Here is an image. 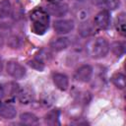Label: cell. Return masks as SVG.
<instances>
[{
    "mask_svg": "<svg viewBox=\"0 0 126 126\" xmlns=\"http://www.w3.org/2000/svg\"><path fill=\"white\" fill-rule=\"evenodd\" d=\"M32 31L38 35L44 34L49 27V16L46 10L42 8H35L31 13Z\"/></svg>",
    "mask_w": 126,
    "mask_h": 126,
    "instance_id": "obj_1",
    "label": "cell"
},
{
    "mask_svg": "<svg viewBox=\"0 0 126 126\" xmlns=\"http://www.w3.org/2000/svg\"><path fill=\"white\" fill-rule=\"evenodd\" d=\"M109 48V43L104 37H94L86 43V52L94 59L104 57L108 53Z\"/></svg>",
    "mask_w": 126,
    "mask_h": 126,
    "instance_id": "obj_2",
    "label": "cell"
},
{
    "mask_svg": "<svg viewBox=\"0 0 126 126\" xmlns=\"http://www.w3.org/2000/svg\"><path fill=\"white\" fill-rule=\"evenodd\" d=\"M6 71L15 79H22L26 76V68L16 61H9L6 66Z\"/></svg>",
    "mask_w": 126,
    "mask_h": 126,
    "instance_id": "obj_3",
    "label": "cell"
},
{
    "mask_svg": "<svg viewBox=\"0 0 126 126\" xmlns=\"http://www.w3.org/2000/svg\"><path fill=\"white\" fill-rule=\"evenodd\" d=\"M68 10H69L68 5L65 3H61V2L50 3L47 5V8H46L47 13L54 17H62L67 14Z\"/></svg>",
    "mask_w": 126,
    "mask_h": 126,
    "instance_id": "obj_4",
    "label": "cell"
},
{
    "mask_svg": "<svg viewBox=\"0 0 126 126\" xmlns=\"http://www.w3.org/2000/svg\"><path fill=\"white\" fill-rule=\"evenodd\" d=\"M93 75V68L91 65L88 64H84L82 66H80L76 73H75V79L78 82H82V83H87L91 80Z\"/></svg>",
    "mask_w": 126,
    "mask_h": 126,
    "instance_id": "obj_5",
    "label": "cell"
},
{
    "mask_svg": "<svg viewBox=\"0 0 126 126\" xmlns=\"http://www.w3.org/2000/svg\"><path fill=\"white\" fill-rule=\"evenodd\" d=\"M110 24V13L107 10H101L94 17V25L99 29H106Z\"/></svg>",
    "mask_w": 126,
    "mask_h": 126,
    "instance_id": "obj_6",
    "label": "cell"
},
{
    "mask_svg": "<svg viewBox=\"0 0 126 126\" xmlns=\"http://www.w3.org/2000/svg\"><path fill=\"white\" fill-rule=\"evenodd\" d=\"M75 27L72 20H59L54 22V30L59 34H64L70 32Z\"/></svg>",
    "mask_w": 126,
    "mask_h": 126,
    "instance_id": "obj_7",
    "label": "cell"
},
{
    "mask_svg": "<svg viewBox=\"0 0 126 126\" xmlns=\"http://www.w3.org/2000/svg\"><path fill=\"white\" fill-rule=\"evenodd\" d=\"M53 79V83L55 84V86L61 90V91H66L69 87V80L68 77L65 74L62 73H54L52 76Z\"/></svg>",
    "mask_w": 126,
    "mask_h": 126,
    "instance_id": "obj_8",
    "label": "cell"
},
{
    "mask_svg": "<svg viewBox=\"0 0 126 126\" xmlns=\"http://www.w3.org/2000/svg\"><path fill=\"white\" fill-rule=\"evenodd\" d=\"M18 96H19V99L22 103L28 104L33 100L34 93L31 88L26 87L24 89H20V91L18 93Z\"/></svg>",
    "mask_w": 126,
    "mask_h": 126,
    "instance_id": "obj_9",
    "label": "cell"
},
{
    "mask_svg": "<svg viewBox=\"0 0 126 126\" xmlns=\"http://www.w3.org/2000/svg\"><path fill=\"white\" fill-rule=\"evenodd\" d=\"M70 44V40L67 37H57L53 38L50 41V47L55 51H61L65 48H67Z\"/></svg>",
    "mask_w": 126,
    "mask_h": 126,
    "instance_id": "obj_10",
    "label": "cell"
},
{
    "mask_svg": "<svg viewBox=\"0 0 126 126\" xmlns=\"http://www.w3.org/2000/svg\"><path fill=\"white\" fill-rule=\"evenodd\" d=\"M59 118H60V111L58 109H52L46 113V115L44 116V121L47 125L55 126V125H60Z\"/></svg>",
    "mask_w": 126,
    "mask_h": 126,
    "instance_id": "obj_11",
    "label": "cell"
},
{
    "mask_svg": "<svg viewBox=\"0 0 126 126\" xmlns=\"http://www.w3.org/2000/svg\"><path fill=\"white\" fill-rule=\"evenodd\" d=\"M17 111L16 108L12 104L2 103L0 106V115L6 119H12L16 116Z\"/></svg>",
    "mask_w": 126,
    "mask_h": 126,
    "instance_id": "obj_12",
    "label": "cell"
},
{
    "mask_svg": "<svg viewBox=\"0 0 126 126\" xmlns=\"http://www.w3.org/2000/svg\"><path fill=\"white\" fill-rule=\"evenodd\" d=\"M20 120L26 125H36L38 124V118L36 115L31 112H24L20 115Z\"/></svg>",
    "mask_w": 126,
    "mask_h": 126,
    "instance_id": "obj_13",
    "label": "cell"
},
{
    "mask_svg": "<svg viewBox=\"0 0 126 126\" xmlns=\"http://www.w3.org/2000/svg\"><path fill=\"white\" fill-rule=\"evenodd\" d=\"M116 30L120 34L125 35V33H126V16H125V13H120L118 15V17L116 18Z\"/></svg>",
    "mask_w": 126,
    "mask_h": 126,
    "instance_id": "obj_14",
    "label": "cell"
},
{
    "mask_svg": "<svg viewBox=\"0 0 126 126\" xmlns=\"http://www.w3.org/2000/svg\"><path fill=\"white\" fill-rule=\"evenodd\" d=\"M12 13V5L9 0L0 1V18H6Z\"/></svg>",
    "mask_w": 126,
    "mask_h": 126,
    "instance_id": "obj_15",
    "label": "cell"
},
{
    "mask_svg": "<svg viewBox=\"0 0 126 126\" xmlns=\"http://www.w3.org/2000/svg\"><path fill=\"white\" fill-rule=\"evenodd\" d=\"M111 81L113 85L118 89H124L125 88V76L122 73H115L111 77Z\"/></svg>",
    "mask_w": 126,
    "mask_h": 126,
    "instance_id": "obj_16",
    "label": "cell"
},
{
    "mask_svg": "<svg viewBox=\"0 0 126 126\" xmlns=\"http://www.w3.org/2000/svg\"><path fill=\"white\" fill-rule=\"evenodd\" d=\"M79 32L83 36H90V35L94 34V29L90 23H84V24H81L80 29H79Z\"/></svg>",
    "mask_w": 126,
    "mask_h": 126,
    "instance_id": "obj_17",
    "label": "cell"
},
{
    "mask_svg": "<svg viewBox=\"0 0 126 126\" xmlns=\"http://www.w3.org/2000/svg\"><path fill=\"white\" fill-rule=\"evenodd\" d=\"M7 43L12 48H19L23 43V39H22L21 36H19L17 34H10L8 36Z\"/></svg>",
    "mask_w": 126,
    "mask_h": 126,
    "instance_id": "obj_18",
    "label": "cell"
},
{
    "mask_svg": "<svg viewBox=\"0 0 126 126\" xmlns=\"http://www.w3.org/2000/svg\"><path fill=\"white\" fill-rule=\"evenodd\" d=\"M111 49L115 56H122L125 52V44L124 42H114L111 46Z\"/></svg>",
    "mask_w": 126,
    "mask_h": 126,
    "instance_id": "obj_19",
    "label": "cell"
},
{
    "mask_svg": "<svg viewBox=\"0 0 126 126\" xmlns=\"http://www.w3.org/2000/svg\"><path fill=\"white\" fill-rule=\"evenodd\" d=\"M29 65L32 68H33L35 70H38V71H42L44 69V63L42 61H40L39 59H37V58H34L33 60H31L29 62Z\"/></svg>",
    "mask_w": 126,
    "mask_h": 126,
    "instance_id": "obj_20",
    "label": "cell"
},
{
    "mask_svg": "<svg viewBox=\"0 0 126 126\" xmlns=\"http://www.w3.org/2000/svg\"><path fill=\"white\" fill-rule=\"evenodd\" d=\"M103 4L105 6H107L109 9L113 10V9H116L120 5V2H119V0H104Z\"/></svg>",
    "mask_w": 126,
    "mask_h": 126,
    "instance_id": "obj_21",
    "label": "cell"
},
{
    "mask_svg": "<svg viewBox=\"0 0 126 126\" xmlns=\"http://www.w3.org/2000/svg\"><path fill=\"white\" fill-rule=\"evenodd\" d=\"M77 18H78L79 20H81V21L87 20V18H88V12H87L86 10H84V9H81V10L77 13Z\"/></svg>",
    "mask_w": 126,
    "mask_h": 126,
    "instance_id": "obj_22",
    "label": "cell"
},
{
    "mask_svg": "<svg viewBox=\"0 0 126 126\" xmlns=\"http://www.w3.org/2000/svg\"><path fill=\"white\" fill-rule=\"evenodd\" d=\"M4 94H5V92H4V88L0 85V99L4 96Z\"/></svg>",
    "mask_w": 126,
    "mask_h": 126,
    "instance_id": "obj_23",
    "label": "cell"
},
{
    "mask_svg": "<svg viewBox=\"0 0 126 126\" xmlns=\"http://www.w3.org/2000/svg\"><path fill=\"white\" fill-rule=\"evenodd\" d=\"M94 4H96V5H100V4H103V1L104 0H92Z\"/></svg>",
    "mask_w": 126,
    "mask_h": 126,
    "instance_id": "obj_24",
    "label": "cell"
},
{
    "mask_svg": "<svg viewBox=\"0 0 126 126\" xmlns=\"http://www.w3.org/2000/svg\"><path fill=\"white\" fill-rule=\"evenodd\" d=\"M3 44H4V41H3V36L0 34V48L3 47Z\"/></svg>",
    "mask_w": 126,
    "mask_h": 126,
    "instance_id": "obj_25",
    "label": "cell"
},
{
    "mask_svg": "<svg viewBox=\"0 0 126 126\" xmlns=\"http://www.w3.org/2000/svg\"><path fill=\"white\" fill-rule=\"evenodd\" d=\"M50 3H54V2H60V0H48Z\"/></svg>",
    "mask_w": 126,
    "mask_h": 126,
    "instance_id": "obj_26",
    "label": "cell"
},
{
    "mask_svg": "<svg viewBox=\"0 0 126 126\" xmlns=\"http://www.w3.org/2000/svg\"><path fill=\"white\" fill-rule=\"evenodd\" d=\"M1 70H2V60L0 58V72H1Z\"/></svg>",
    "mask_w": 126,
    "mask_h": 126,
    "instance_id": "obj_27",
    "label": "cell"
},
{
    "mask_svg": "<svg viewBox=\"0 0 126 126\" xmlns=\"http://www.w3.org/2000/svg\"><path fill=\"white\" fill-rule=\"evenodd\" d=\"M1 104H2V102H1V101H0V106H1Z\"/></svg>",
    "mask_w": 126,
    "mask_h": 126,
    "instance_id": "obj_28",
    "label": "cell"
},
{
    "mask_svg": "<svg viewBox=\"0 0 126 126\" xmlns=\"http://www.w3.org/2000/svg\"><path fill=\"white\" fill-rule=\"evenodd\" d=\"M78 1H82V0H78Z\"/></svg>",
    "mask_w": 126,
    "mask_h": 126,
    "instance_id": "obj_29",
    "label": "cell"
}]
</instances>
